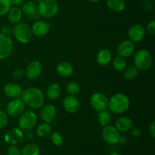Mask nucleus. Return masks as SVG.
I'll list each match as a JSON object with an SVG mask.
<instances>
[{"mask_svg": "<svg viewBox=\"0 0 155 155\" xmlns=\"http://www.w3.org/2000/svg\"><path fill=\"white\" fill-rule=\"evenodd\" d=\"M149 133L153 139L155 138V121L153 120L149 126Z\"/></svg>", "mask_w": 155, "mask_h": 155, "instance_id": "79ce46f5", "label": "nucleus"}, {"mask_svg": "<svg viewBox=\"0 0 155 155\" xmlns=\"http://www.w3.org/2000/svg\"><path fill=\"white\" fill-rule=\"evenodd\" d=\"M101 136L104 142L110 145L117 144L118 142H120L121 138L119 130L111 125H107L104 127Z\"/></svg>", "mask_w": 155, "mask_h": 155, "instance_id": "0eeeda50", "label": "nucleus"}, {"mask_svg": "<svg viewBox=\"0 0 155 155\" xmlns=\"http://www.w3.org/2000/svg\"><path fill=\"white\" fill-rule=\"evenodd\" d=\"M87 1L90 2H92V3H95V2H98L99 0H87Z\"/></svg>", "mask_w": 155, "mask_h": 155, "instance_id": "c03bdc74", "label": "nucleus"}, {"mask_svg": "<svg viewBox=\"0 0 155 155\" xmlns=\"http://www.w3.org/2000/svg\"><path fill=\"white\" fill-rule=\"evenodd\" d=\"M112 52L107 48H103L100 50L97 54L96 61L97 63L100 66L105 67L108 65L112 61Z\"/></svg>", "mask_w": 155, "mask_h": 155, "instance_id": "412c9836", "label": "nucleus"}, {"mask_svg": "<svg viewBox=\"0 0 155 155\" xmlns=\"http://www.w3.org/2000/svg\"><path fill=\"white\" fill-rule=\"evenodd\" d=\"M113 67L115 71L118 72H123V71L127 67V61L125 58L118 55L115 57L113 60Z\"/></svg>", "mask_w": 155, "mask_h": 155, "instance_id": "c756f323", "label": "nucleus"}, {"mask_svg": "<svg viewBox=\"0 0 155 155\" xmlns=\"http://www.w3.org/2000/svg\"><path fill=\"white\" fill-rule=\"evenodd\" d=\"M21 11L24 15L29 17V18H34V17L37 18L36 16L39 15V12H38L37 4L33 1H29L24 3L23 5Z\"/></svg>", "mask_w": 155, "mask_h": 155, "instance_id": "aec40b11", "label": "nucleus"}, {"mask_svg": "<svg viewBox=\"0 0 155 155\" xmlns=\"http://www.w3.org/2000/svg\"><path fill=\"white\" fill-rule=\"evenodd\" d=\"M107 8L114 12H121L126 7L125 0H106Z\"/></svg>", "mask_w": 155, "mask_h": 155, "instance_id": "393cba45", "label": "nucleus"}, {"mask_svg": "<svg viewBox=\"0 0 155 155\" xmlns=\"http://www.w3.org/2000/svg\"><path fill=\"white\" fill-rule=\"evenodd\" d=\"M35 138V133L33 130H26L24 133V139L27 141H32Z\"/></svg>", "mask_w": 155, "mask_h": 155, "instance_id": "4c0bfd02", "label": "nucleus"}, {"mask_svg": "<svg viewBox=\"0 0 155 155\" xmlns=\"http://www.w3.org/2000/svg\"><path fill=\"white\" fill-rule=\"evenodd\" d=\"M80 85L76 81H71L68 83L66 87L67 92L70 95H77L80 92Z\"/></svg>", "mask_w": 155, "mask_h": 155, "instance_id": "7c9ffc66", "label": "nucleus"}, {"mask_svg": "<svg viewBox=\"0 0 155 155\" xmlns=\"http://www.w3.org/2000/svg\"><path fill=\"white\" fill-rule=\"evenodd\" d=\"M38 121V117L34 111L27 110L21 114L18 119V126L23 131L33 130L36 127Z\"/></svg>", "mask_w": 155, "mask_h": 155, "instance_id": "423d86ee", "label": "nucleus"}, {"mask_svg": "<svg viewBox=\"0 0 155 155\" xmlns=\"http://www.w3.org/2000/svg\"><path fill=\"white\" fill-rule=\"evenodd\" d=\"M39 154L40 148L34 143L27 144L21 150V155H39Z\"/></svg>", "mask_w": 155, "mask_h": 155, "instance_id": "c85d7f7f", "label": "nucleus"}, {"mask_svg": "<svg viewBox=\"0 0 155 155\" xmlns=\"http://www.w3.org/2000/svg\"><path fill=\"white\" fill-rule=\"evenodd\" d=\"M145 31L148 32L149 34L154 35L155 33V21L152 20V21H150L149 23L147 25L146 29H145Z\"/></svg>", "mask_w": 155, "mask_h": 155, "instance_id": "e433bc0d", "label": "nucleus"}, {"mask_svg": "<svg viewBox=\"0 0 155 155\" xmlns=\"http://www.w3.org/2000/svg\"><path fill=\"white\" fill-rule=\"evenodd\" d=\"M130 131V133H131L132 136L135 138L140 137L142 134V130H141V129L139 128V127H133Z\"/></svg>", "mask_w": 155, "mask_h": 155, "instance_id": "a19ab883", "label": "nucleus"}, {"mask_svg": "<svg viewBox=\"0 0 155 155\" xmlns=\"http://www.w3.org/2000/svg\"><path fill=\"white\" fill-rule=\"evenodd\" d=\"M8 123V115L4 110H0V130L7 127Z\"/></svg>", "mask_w": 155, "mask_h": 155, "instance_id": "72a5a7b5", "label": "nucleus"}, {"mask_svg": "<svg viewBox=\"0 0 155 155\" xmlns=\"http://www.w3.org/2000/svg\"><path fill=\"white\" fill-rule=\"evenodd\" d=\"M51 141L56 146H61L64 143V139L61 135L58 132H54L51 134Z\"/></svg>", "mask_w": 155, "mask_h": 155, "instance_id": "473e14b6", "label": "nucleus"}, {"mask_svg": "<svg viewBox=\"0 0 155 155\" xmlns=\"http://www.w3.org/2000/svg\"><path fill=\"white\" fill-rule=\"evenodd\" d=\"M31 30L34 36L43 37L49 32L50 24L45 21H37L32 25Z\"/></svg>", "mask_w": 155, "mask_h": 155, "instance_id": "a211bd4d", "label": "nucleus"}, {"mask_svg": "<svg viewBox=\"0 0 155 155\" xmlns=\"http://www.w3.org/2000/svg\"><path fill=\"white\" fill-rule=\"evenodd\" d=\"M14 50V42L9 36L0 33V60H4L12 54Z\"/></svg>", "mask_w": 155, "mask_h": 155, "instance_id": "6e6552de", "label": "nucleus"}, {"mask_svg": "<svg viewBox=\"0 0 155 155\" xmlns=\"http://www.w3.org/2000/svg\"><path fill=\"white\" fill-rule=\"evenodd\" d=\"M145 28L142 24H136L132 26L128 31L129 39L133 42H140L145 36Z\"/></svg>", "mask_w": 155, "mask_h": 155, "instance_id": "2eb2a0df", "label": "nucleus"}, {"mask_svg": "<svg viewBox=\"0 0 155 155\" xmlns=\"http://www.w3.org/2000/svg\"><path fill=\"white\" fill-rule=\"evenodd\" d=\"M42 71V66L41 62L39 61H33L26 67L24 73H25V77L30 80H34L40 77Z\"/></svg>", "mask_w": 155, "mask_h": 155, "instance_id": "ddd939ff", "label": "nucleus"}, {"mask_svg": "<svg viewBox=\"0 0 155 155\" xmlns=\"http://www.w3.org/2000/svg\"><path fill=\"white\" fill-rule=\"evenodd\" d=\"M130 101L128 97L123 93H117L112 95L108 100V107L115 114H123L129 110Z\"/></svg>", "mask_w": 155, "mask_h": 155, "instance_id": "f03ea898", "label": "nucleus"}, {"mask_svg": "<svg viewBox=\"0 0 155 155\" xmlns=\"http://www.w3.org/2000/svg\"><path fill=\"white\" fill-rule=\"evenodd\" d=\"M5 142L9 145H18L24 141V131L20 128H12L4 135Z\"/></svg>", "mask_w": 155, "mask_h": 155, "instance_id": "9b49d317", "label": "nucleus"}, {"mask_svg": "<svg viewBox=\"0 0 155 155\" xmlns=\"http://www.w3.org/2000/svg\"><path fill=\"white\" fill-rule=\"evenodd\" d=\"M26 105L21 98L12 99L6 107V113L8 115L13 117H19L25 111Z\"/></svg>", "mask_w": 155, "mask_h": 155, "instance_id": "9d476101", "label": "nucleus"}, {"mask_svg": "<svg viewBox=\"0 0 155 155\" xmlns=\"http://www.w3.org/2000/svg\"><path fill=\"white\" fill-rule=\"evenodd\" d=\"M61 89L58 83H52L48 85L46 89V95L50 100H56L61 96Z\"/></svg>", "mask_w": 155, "mask_h": 155, "instance_id": "b1692460", "label": "nucleus"}, {"mask_svg": "<svg viewBox=\"0 0 155 155\" xmlns=\"http://www.w3.org/2000/svg\"><path fill=\"white\" fill-rule=\"evenodd\" d=\"M23 13L21 8L18 6H13L7 13V18L9 22L12 24H16L21 22L22 18Z\"/></svg>", "mask_w": 155, "mask_h": 155, "instance_id": "5701e85b", "label": "nucleus"}, {"mask_svg": "<svg viewBox=\"0 0 155 155\" xmlns=\"http://www.w3.org/2000/svg\"><path fill=\"white\" fill-rule=\"evenodd\" d=\"M21 98L26 106L32 109L41 108L45 102L44 94L39 88L35 86H30L23 90Z\"/></svg>", "mask_w": 155, "mask_h": 155, "instance_id": "f257e3e1", "label": "nucleus"}, {"mask_svg": "<svg viewBox=\"0 0 155 155\" xmlns=\"http://www.w3.org/2000/svg\"><path fill=\"white\" fill-rule=\"evenodd\" d=\"M41 119L45 123L53 122L57 117V109L53 104H48L42 106L40 111Z\"/></svg>", "mask_w": 155, "mask_h": 155, "instance_id": "dca6fc26", "label": "nucleus"}, {"mask_svg": "<svg viewBox=\"0 0 155 155\" xmlns=\"http://www.w3.org/2000/svg\"><path fill=\"white\" fill-rule=\"evenodd\" d=\"M139 70L135 65H129L123 71L124 79L127 80H133L139 75Z\"/></svg>", "mask_w": 155, "mask_h": 155, "instance_id": "bb28decb", "label": "nucleus"}, {"mask_svg": "<svg viewBox=\"0 0 155 155\" xmlns=\"http://www.w3.org/2000/svg\"><path fill=\"white\" fill-rule=\"evenodd\" d=\"M12 5L11 0H0V16L7 15Z\"/></svg>", "mask_w": 155, "mask_h": 155, "instance_id": "2f4dec72", "label": "nucleus"}, {"mask_svg": "<svg viewBox=\"0 0 155 155\" xmlns=\"http://www.w3.org/2000/svg\"><path fill=\"white\" fill-rule=\"evenodd\" d=\"M135 50L136 48L134 42L130 41V39H125L118 45L117 48V54L118 56H120L124 58H127L134 54Z\"/></svg>", "mask_w": 155, "mask_h": 155, "instance_id": "f8f14e48", "label": "nucleus"}, {"mask_svg": "<svg viewBox=\"0 0 155 155\" xmlns=\"http://www.w3.org/2000/svg\"><path fill=\"white\" fill-rule=\"evenodd\" d=\"M154 60L152 54L146 49H140L135 52L134 65L139 71H148L152 67Z\"/></svg>", "mask_w": 155, "mask_h": 155, "instance_id": "7ed1b4c3", "label": "nucleus"}, {"mask_svg": "<svg viewBox=\"0 0 155 155\" xmlns=\"http://www.w3.org/2000/svg\"><path fill=\"white\" fill-rule=\"evenodd\" d=\"M97 120H98V124L100 126L103 127H105V126L109 125V124L111 121V114L107 110L99 111L98 117H97Z\"/></svg>", "mask_w": 155, "mask_h": 155, "instance_id": "cd10ccee", "label": "nucleus"}, {"mask_svg": "<svg viewBox=\"0 0 155 155\" xmlns=\"http://www.w3.org/2000/svg\"><path fill=\"white\" fill-rule=\"evenodd\" d=\"M24 89L21 86L15 83H8L4 86L3 92L4 94L11 99L21 98Z\"/></svg>", "mask_w": 155, "mask_h": 155, "instance_id": "f3484780", "label": "nucleus"}, {"mask_svg": "<svg viewBox=\"0 0 155 155\" xmlns=\"http://www.w3.org/2000/svg\"><path fill=\"white\" fill-rule=\"evenodd\" d=\"M8 155H21V150L17 145H9L8 148Z\"/></svg>", "mask_w": 155, "mask_h": 155, "instance_id": "f704fd0d", "label": "nucleus"}, {"mask_svg": "<svg viewBox=\"0 0 155 155\" xmlns=\"http://www.w3.org/2000/svg\"><path fill=\"white\" fill-rule=\"evenodd\" d=\"M141 1H143V2H145V1H148V0H141Z\"/></svg>", "mask_w": 155, "mask_h": 155, "instance_id": "49530a36", "label": "nucleus"}, {"mask_svg": "<svg viewBox=\"0 0 155 155\" xmlns=\"http://www.w3.org/2000/svg\"><path fill=\"white\" fill-rule=\"evenodd\" d=\"M37 8L39 15L45 18H51L58 12L59 5L55 0H40Z\"/></svg>", "mask_w": 155, "mask_h": 155, "instance_id": "39448f33", "label": "nucleus"}, {"mask_svg": "<svg viewBox=\"0 0 155 155\" xmlns=\"http://www.w3.org/2000/svg\"><path fill=\"white\" fill-rule=\"evenodd\" d=\"M0 107H1V102H0Z\"/></svg>", "mask_w": 155, "mask_h": 155, "instance_id": "de8ad7c7", "label": "nucleus"}, {"mask_svg": "<svg viewBox=\"0 0 155 155\" xmlns=\"http://www.w3.org/2000/svg\"><path fill=\"white\" fill-rule=\"evenodd\" d=\"M108 100L107 95L101 92H95L90 98V104L96 111H102L108 107Z\"/></svg>", "mask_w": 155, "mask_h": 155, "instance_id": "1a4fd4ad", "label": "nucleus"}, {"mask_svg": "<svg viewBox=\"0 0 155 155\" xmlns=\"http://www.w3.org/2000/svg\"><path fill=\"white\" fill-rule=\"evenodd\" d=\"M13 34L15 39L22 44H27L33 39L31 27L25 22H19L13 27Z\"/></svg>", "mask_w": 155, "mask_h": 155, "instance_id": "20e7f679", "label": "nucleus"}, {"mask_svg": "<svg viewBox=\"0 0 155 155\" xmlns=\"http://www.w3.org/2000/svg\"><path fill=\"white\" fill-rule=\"evenodd\" d=\"M142 8H143L144 11H145V12H152L153 8H154V5H153V3L151 2L148 0V1L144 2Z\"/></svg>", "mask_w": 155, "mask_h": 155, "instance_id": "ea45409f", "label": "nucleus"}, {"mask_svg": "<svg viewBox=\"0 0 155 155\" xmlns=\"http://www.w3.org/2000/svg\"><path fill=\"white\" fill-rule=\"evenodd\" d=\"M36 135L40 138H46L51 133V127L48 123H42L38 125L36 130Z\"/></svg>", "mask_w": 155, "mask_h": 155, "instance_id": "a878e982", "label": "nucleus"}, {"mask_svg": "<svg viewBox=\"0 0 155 155\" xmlns=\"http://www.w3.org/2000/svg\"><path fill=\"white\" fill-rule=\"evenodd\" d=\"M11 2H12V5H13L14 6H19L23 4L24 0H11Z\"/></svg>", "mask_w": 155, "mask_h": 155, "instance_id": "37998d69", "label": "nucleus"}, {"mask_svg": "<svg viewBox=\"0 0 155 155\" xmlns=\"http://www.w3.org/2000/svg\"><path fill=\"white\" fill-rule=\"evenodd\" d=\"M12 76H13L15 80H21L22 79H24V77H25V73H24V71L22 69H18L15 70L12 73Z\"/></svg>", "mask_w": 155, "mask_h": 155, "instance_id": "c9c22d12", "label": "nucleus"}, {"mask_svg": "<svg viewBox=\"0 0 155 155\" xmlns=\"http://www.w3.org/2000/svg\"><path fill=\"white\" fill-rule=\"evenodd\" d=\"M62 106L66 112L69 114H76L80 108V102L78 98L74 95L65 97L62 102Z\"/></svg>", "mask_w": 155, "mask_h": 155, "instance_id": "4468645a", "label": "nucleus"}, {"mask_svg": "<svg viewBox=\"0 0 155 155\" xmlns=\"http://www.w3.org/2000/svg\"><path fill=\"white\" fill-rule=\"evenodd\" d=\"M110 155H122V154H120V153H117V152H114V153H111Z\"/></svg>", "mask_w": 155, "mask_h": 155, "instance_id": "a18cd8bd", "label": "nucleus"}, {"mask_svg": "<svg viewBox=\"0 0 155 155\" xmlns=\"http://www.w3.org/2000/svg\"><path fill=\"white\" fill-rule=\"evenodd\" d=\"M133 127V121L130 117L123 116L117 118L115 122V127L120 132H128Z\"/></svg>", "mask_w": 155, "mask_h": 155, "instance_id": "6ab92c4d", "label": "nucleus"}, {"mask_svg": "<svg viewBox=\"0 0 155 155\" xmlns=\"http://www.w3.org/2000/svg\"><path fill=\"white\" fill-rule=\"evenodd\" d=\"M74 67L68 61L60 62L56 67V71L59 76L62 77H69L74 74Z\"/></svg>", "mask_w": 155, "mask_h": 155, "instance_id": "4be33fe9", "label": "nucleus"}, {"mask_svg": "<svg viewBox=\"0 0 155 155\" xmlns=\"http://www.w3.org/2000/svg\"><path fill=\"white\" fill-rule=\"evenodd\" d=\"M1 33L6 36H9L13 33V27L10 25H4L1 29Z\"/></svg>", "mask_w": 155, "mask_h": 155, "instance_id": "58836bf2", "label": "nucleus"}]
</instances>
